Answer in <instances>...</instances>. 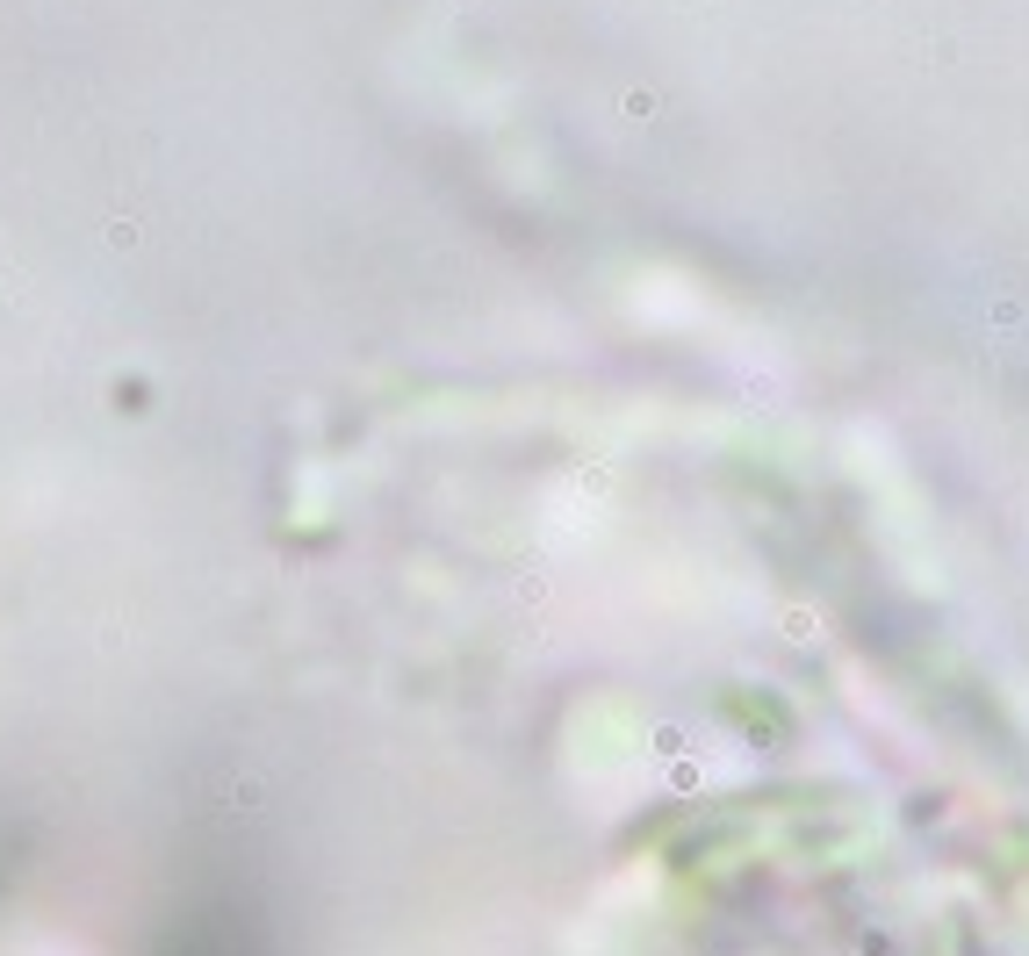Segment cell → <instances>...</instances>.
Returning a JSON list of instances; mask_svg holds the SVG:
<instances>
[{
	"mask_svg": "<svg viewBox=\"0 0 1029 956\" xmlns=\"http://www.w3.org/2000/svg\"><path fill=\"white\" fill-rule=\"evenodd\" d=\"M0 956H108L94 935L51 921V913H22V906H0Z\"/></svg>",
	"mask_w": 1029,
	"mask_h": 956,
	"instance_id": "cell-1",
	"label": "cell"
}]
</instances>
